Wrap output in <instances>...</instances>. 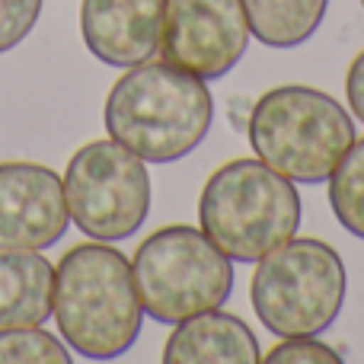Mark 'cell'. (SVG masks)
<instances>
[{
	"instance_id": "obj_1",
	"label": "cell",
	"mask_w": 364,
	"mask_h": 364,
	"mask_svg": "<svg viewBox=\"0 0 364 364\" xmlns=\"http://www.w3.org/2000/svg\"><path fill=\"white\" fill-rule=\"evenodd\" d=\"M214 100L205 80L170 61H141L112 83L106 132L144 164H176L208 138Z\"/></svg>"
},
{
	"instance_id": "obj_8",
	"label": "cell",
	"mask_w": 364,
	"mask_h": 364,
	"mask_svg": "<svg viewBox=\"0 0 364 364\" xmlns=\"http://www.w3.org/2000/svg\"><path fill=\"white\" fill-rule=\"evenodd\" d=\"M250 36L240 0H170L160 51L173 68L218 80L243 61Z\"/></svg>"
},
{
	"instance_id": "obj_12",
	"label": "cell",
	"mask_w": 364,
	"mask_h": 364,
	"mask_svg": "<svg viewBox=\"0 0 364 364\" xmlns=\"http://www.w3.org/2000/svg\"><path fill=\"white\" fill-rule=\"evenodd\" d=\"M55 301V265L38 250H0V329L42 326Z\"/></svg>"
},
{
	"instance_id": "obj_15",
	"label": "cell",
	"mask_w": 364,
	"mask_h": 364,
	"mask_svg": "<svg viewBox=\"0 0 364 364\" xmlns=\"http://www.w3.org/2000/svg\"><path fill=\"white\" fill-rule=\"evenodd\" d=\"M70 352L42 326L0 329V364H68Z\"/></svg>"
},
{
	"instance_id": "obj_6",
	"label": "cell",
	"mask_w": 364,
	"mask_h": 364,
	"mask_svg": "<svg viewBox=\"0 0 364 364\" xmlns=\"http://www.w3.org/2000/svg\"><path fill=\"white\" fill-rule=\"evenodd\" d=\"M141 307L157 323H182L224 307L233 291V259L188 224L160 227L132 259Z\"/></svg>"
},
{
	"instance_id": "obj_4",
	"label": "cell",
	"mask_w": 364,
	"mask_h": 364,
	"mask_svg": "<svg viewBox=\"0 0 364 364\" xmlns=\"http://www.w3.org/2000/svg\"><path fill=\"white\" fill-rule=\"evenodd\" d=\"M198 220L233 262H259L301 227V195L259 157H240L211 173L198 198Z\"/></svg>"
},
{
	"instance_id": "obj_11",
	"label": "cell",
	"mask_w": 364,
	"mask_h": 364,
	"mask_svg": "<svg viewBox=\"0 0 364 364\" xmlns=\"http://www.w3.org/2000/svg\"><path fill=\"white\" fill-rule=\"evenodd\" d=\"M166 364H256L259 339L240 316L205 310L176 323L164 346Z\"/></svg>"
},
{
	"instance_id": "obj_3",
	"label": "cell",
	"mask_w": 364,
	"mask_h": 364,
	"mask_svg": "<svg viewBox=\"0 0 364 364\" xmlns=\"http://www.w3.org/2000/svg\"><path fill=\"white\" fill-rule=\"evenodd\" d=\"M246 134L265 166L291 182L316 186L355 144V119L329 93L291 83L252 102Z\"/></svg>"
},
{
	"instance_id": "obj_7",
	"label": "cell",
	"mask_w": 364,
	"mask_h": 364,
	"mask_svg": "<svg viewBox=\"0 0 364 364\" xmlns=\"http://www.w3.org/2000/svg\"><path fill=\"white\" fill-rule=\"evenodd\" d=\"M64 198L77 230L119 243L134 237L151 214V173L119 141H90L64 170Z\"/></svg>"
},
{
	"instance_id": "obj_10",
	"label": "cell",
	"mask_w": 364,
	"mask_h": 364,
	"mask_svg": "<svg viewBox=\"0 0 364 364\" xmlns=\"http://www.w3.org/2000/svg\"><path fill=\"white\" fill-rule=\"evenodd\" d=\"M170 0H83L80 32L109 68H134L160 51Z\"/></svg>"
},
{
	"instance_id": "obj_18",
	"label": "cell",
	"mask_w": 364,
	"mask_h": 364,
	"mask_svg": "<svg viewBox=\"0 0 364 364\" xmlns=\"http://www.w3.org/2000/svg\"><path fill=\"white\" fill-rule=\"evenodd\" d=\"M346 96H348V109L358 122H364V51H358L346 74Z\"/></svg>"
},
{
	"instance_id": "obj_2",
	"label": "cell",
	"mask_w": 364,
	"mask_h": 364,
	"mask_svg": "<svg viewBox=\"0 0 364 364\" xmlns=\"http://www.w3.org/2000/svg\"><path fill=\"white\" fill-rule=\"evenodd\" d=\"M51 314L68 348L90 361H112L138 342L144 307L125 252L80 243L61 256L55 269Z\"/></svg>"
},
{
	"instance_id": "obj_9",
	"label": "cell",
	"mask_w": 364,
	"mask_h": 364,
	"mask_svg": "<svg viewBox=\"0 0 364 364\" xmlns=\"http://www.w3.org/2000/svg\"><path fill=\"white\" fill-rule=\"evenodd\" d=\"M64 179L42 164H0V250H48L68 233Z\"/></svg>"
},
{
	"instance_id": "obj_5",
	"label": "cell",
	"mask_w": 364,
	"mask_h": 364,
	"mask_svg": "<svg viewBox=\"0 0 364 364\" xmlns=\"http://www.w3.org/2000/svg\"><path fill=\"white\" fill-rule=\"evenodd\" d=\"M250 301L269 333L320 336L346 304V262L323 240H284L256 262Z\"/></svg>"
},
{
	"instance_id": "obj_16",
	"label": "cell",
	"mask_w": 364,
	"mask_h": 364,
	"mask_svg": "<svg viewBox=\"0 0 364 364\" xmlns=\"http://www.w3.org/2000/svg\"><path fill=\"white\" fill-rule=\"evenodd\" d=\"M42 0H0V55L16 48L38 23Z\"/></svg>"
},
{
	"instance_id": "obj_19",
	"label": "cell",
	"mask_w": 364,
	"mask_h": 364,
	"mask_svg": "<svg viewBox=\"0 0 364 364\" xmlns=\"http://www.w3.org/2000/svg\"><path fill=\"white\" fill-rule=\"evenodd\" d=\"M361 6H364V0H361Z\"/></svg>"
},
{
	"instance_id": "obj_14",
	"label": "cell",
	"mask_w": 364,
	"mask_h": 364,
	"mask_svg": "<svg viewBox=\"0 0 364 364\" xmlns=\"http://www.w3.org/2000/svg\"><path fill=\"white\" fill-rule=\"evenodd\" d=\"M329 205L352 237L364 240V138L346 151L329 173Z\"/></svg>"
},
{
	"instance_id": "obj_17",
	"label": "cell",
	"mask_w": 364,
	"mask_h": 364,
	"mask_svg": "<svg viewBox=\"0 0 364 364\" xmlns=\"http://www.w3.org/2000/svg\"><path fill=\"white\" fill-rule=\"evenodd\" d=\"M269 364H339L342 355L336 348H329L326 342H320L316 336H291L282 346H275L265 355Z\"/></svg>"
},
{
	"instance_id": "obj_13",
	"label": "cell",
	"mask_w": 364,
	"mask_h": 364,
	"mask_svg": "<svg viewBox=\"0 0 364 364\" xmlns=\"http://www.w3.org/2000/svg\"><path fill=\"white\" fill-rule=\"evenodd\" d=\"M250 32L269 48L304 45L326 16L329 0H240Z\"/></svg>"
}]
</instances>
